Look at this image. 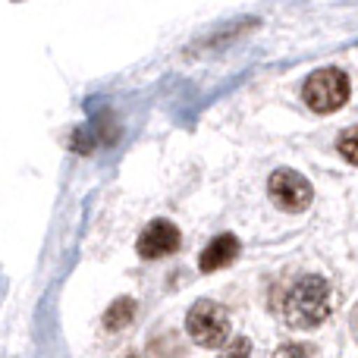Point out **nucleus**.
<instances>
[{"label":"nucleus","mask_w":358,"mask_h":358,"mask_svg":"<svg viewBox=\"0 0 358 358\" xmlns=\"http://www.w3.org/2000/svg\"><path fill=\"white\" fill-rule=\"evenodd\" d=\"M330 315V286L317 273H305L292 283V289L283 299V321L289 327L311 330L317 324H324V317Z\"/></svg>","instance_id":"1"},{"label":"nucleus","mask_w":358,"mask_h":358,"mask_svg":"<svg viewBox=\"0 0 358 358\" xmlns=\"http://www.w3.org/2000/svg\"><path fill=\"white\" fill-rule=\"evenodd\" d=\"M185 330L189 336L204 349H220L223 343L229 340V317L227 308L210 299H201L189 308V317H185Z\"/></svg>","instance_id":"2"},{"label":"nucleus","mask_w":358,"mask_h":358,"mask_svg":"<svg viewBox=\"0 0 358 358\" xmlns=\"http://www.w3.org/2000/svg\"><path fill=\"white\" fill-rule=\"evenodd\" d=\"M302 98L315 113H334L349 101V79L343 76V69H317L305 82Z\"/></svg>","instance_id":"3"},{"label":"nucleus","mask_w":358,"mask_h":358,"mask_svg":"<svg viewBox=\"0 0 358 358\" xmlns=\"http://www.w3.org/2000/svg\"><path fill=\"white\" fill-rule=\"evenodd\" d=\"M267 189H271L273 204H277L280 210H286V214L305 210L311 204V195H315L311 182L302 173H296V170H277V173L271 176V182H267Z\"/></svg>","instance_id":"4"},{"label":"nucleus","mask_w":358,"mask_h":358,"mask_svg":"<svg viewBox=\"0 0 358 358\" xmlns=\"http://www.w3.org/2000/svg\"><path fill=\"white\" fill-rule=\"evenodd\" d=\"M179 248V229L170 220H151L138 236V255L148 261L173 255Z\"/></svg>","instance_id":"5"},{"label":"nucleus","mask_w":358,"mask_h":358,"mask_svg":"<svg viewBox=\"0 0 358 358\" xmlns=\"http://www.w3.org/2000/svg\"><path fill=\"white\" fill-rule=\"evenodd\" d=\"M236 255H239V239H236L233 233H223V236H217V239H210L208 245H204L198 264H201L204 273H214V271H220V267L233 264Z\"/></svg>","instance_id":"6"},{"label":"nucleus","mask_w":358,"mask_h":358,"mask_svg":"<svg viewBox=\"0 0 358 358\" xmlns=\"http://www.w3.org/2000/svg\"><path fill=\"white\" fill-rule=\"evenodd\" d=\"M132 315H136V302H132V299H117L104 315V327L107 330H123L126 324L132 321Z\"/></svg>","instance_id":"7"},{"label":"nucleus","mask_w":358,"mask_h":358,"mask_svg":"<svg viewBox=\"0 0 358 358\" xmlns=\"http://www.w3.org/2000/svg\"><path fill=\"white\" fill-rule=\"evenodd\" d=\"M340 155L358 167V126H352V129H346L340 136Z\"/></svg>","instance_id":"8"},{"label":"nucleus","mask_w":358,"mask_h":358,"mask_svg":"<svg viewBox=\"0 0 358 358\" xmlns=\"http://www.w3.org/2000/svg\"><path fill=\"white\" fill-rule=\"evenodd\" d=\"M248 349H252V346H248V340H242V336H239V340L229 343V349L220 358H248Z\"/></svg>","instance_id":"9"},{"label":"nucleus","mask_w":358,"mask_h":358,"mask_svg":"<svg viewBox=\"0 0 358 358\" xmlns=\"http://www.w3.org/2000/svg\"><path fill=\"white\" fill-rule=\"evenodd\" d=\"M277 358H311V355H308V349H302V346H283L277 352Z\"/></svg>","instance_id":"10"}]
</instances>
